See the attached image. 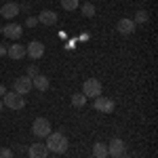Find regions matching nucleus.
<instances>
[{"label": "nucleus", "instance_id": "obj_1", "mask_svg": "<svg viewBox=\"0 0 158 158\" xmlns=\"http://www.w3.org/2000/svg\"><path fill=\"white\" fill-rule=\"evenodd\" d=\"M47 150L53 152V154H65L68 152V148H70V141H68V137L63 133H51L47 137Z\"/></svg>", "mask_w": 158, "mask_h": 158}, {"label": "nucleus", "instance_id": "obj_2", "mask_svg": "<svg viewBox=\"0 0 158 158\" xmlns=\"http://www.w3.org/2000/svg\"><path fill=\"white\" fill-rule=\"evenodd\" d=\"M2 103H4V108L23 110L25 108V97L19 95V93H15V91H6V93L2 95Z\"/></svg>", "mask_w": 158, "mask_h": 158}, {"label": "nucleus", "instance_id": "obj_3", "mask_svg": "<svg viewBox=\"0 0 158 158\" xmlns=\"http://www.w3.org/2000/svg\"><path fill=\"white\" fill-rule=\"evenodd\" d=\"M101 91H103V86H101V82H99L97 78H89V80H85V85H82V95H85L86 99L89 97H99L101 95Z\"/></svg>", "mask_w": 158, "mask_h": 158}, {"label": "nucleus", "instance_id": "obj_4", "mask_svg": "<svg viewBox=\"0 0 158 158\" xmlns=\"http://www.w3.org/2000/svg\"><path fill=\"white\" fill-rule=\"evenodd\" d=\"M32 133L36 135L38 139H44V137H49L53 131H51V122L47 118H36L34 124H32Z\"/></svg>", "mask_w": 158, "mask_h": 158}, {"label": "nucleus", "instance_id": "obj_5", "mask_svg": "<svg viewBox=\"0 0 158 158\" xmlns=\"http://www.w3.org/2000/svg\"><path fill=\"white\" fill-rule=\"evenodd\" d=\"M32 89H34L32 86V78H27V76H19V78L13 80V91L19 93V95H27Z\"/></svg>", "mask_w": 158, "mask_h": 158}, {"label": "nucleus", "instance_id": "obj_6", "mask_svg": "<svg viewBox=\"0 0 158 158\" xmlns=\"http://www.w3.org/2000/svg\"><path fill=\"white\" fill-rule=\"evenodd\" d=\"M93 108L97 110V112H101V114H112L116 106H114V101L110 97H101V95H99V97H95V101H93Z\"/></svg>", "mask_w": 158, "mask_h": 158}, {"label": "nucleus", "instance_id": "obj_7", "mask_svg": "<svg viewBox=\"0 0 158 158\" xmlns=\"http://www.w3.org/2000/svg\"><path fill=\"white\" fill-rule=\"evenodd\" d=\"M25 55L32 57V59H40V57L44 55V44H42L40 40H32V42H27V44H25Z\"/></svg>", "mask_w": 158, "mask_h": 158}, {"label": "nucleus", "instance_id": "obj_8", "mask_svg": "<svg viewBox=\"0 0 158 158\" xmlns=\"http://www.w3.org/2000/svg\"><path fill=\"white\" fill-rule=\"evenodd\" d=\"M124 152H127V146H124V141L122 139H112L108 143V156H124Z\"/></svg>", "mask_w": 158, "mask_h": 158}, {"label": "nucleus", "instance_id": "obj_9", "mask_svg": "<svg viewBox=\"0 0 158 158\" xmlns=\"http://www.w3.org/2000/svg\"><path fill=\"white\" fill-rule=\"evenodd\" d=\"M21 13V9H19V4L17 2H6V4H2V9H0V15L4 17V19H15L17 15Z\"/></svg>", "mask_w": 158, "mask_h": 158}, {"label": "nucleus", "instance_id": "obj_10", "mask_svg": "<svg viewBox=\"0 0 158 158\" xmlns=\"http://www.w3.org/2000/svg\"><path fill=\"white\" fill-rule=\"evenodd\" d=\"M27 154H30V158H47L51 154L49 150H47V146L44 143H32V146H27Z\"/></svg>", "mask_w": 158, "mask_h": 158}, {"label": "nucleus", "instance_id": "obj_11", "mask_svg": "<svg viewBox=\"0 0 158 158\" xmlns=\"http://www.w3.org/2000/svg\"><path fill=\"white\" fill-rule=\"evenodd\" d=\"M2 34L9 38V40H19L21 38V34H23V30H21V25L19 23H9V25H4L2 27Z\"/></svg>", "mask_w": 158, "mask_h": 158}, {"label": "nucleus", "instance_id": "obj_12", "mask_svg": "<svg viewBox=\"0 0 158 158\" xmlns=\"http://www.w3.org/2000/svg\"><path fill=\"white\" fill-rule=\"evenodd\" d=\"M135 27H137V25H135V21H133V19H129V17L120 19V21H118V25H116V30L120 32L122 36H131V34L135 32Z\"/></svg>", "mask_w": 158, "mask_h": 158}, {"label": "nucleus", "instance_id": "obj_13", "mask_svg": "<svg viewBox=\"0 0 158 158\" xmlns=\"http://www.w3.org/2000/svg\"><path fill=\"white\" fill-rule=\"evenodd\" d=\"M6 55H9L11 59H23L25 57V44L15 42V44H11V47H6Z\"/></svg>", "mask_w": 158, "mask_h": 158}, {"label": "nucleus", "instance_id": "obj_14", "mask_svg": "<svg viewBox=\"0 0 158 158\" xmlns=\"http://www.w3.org/2000/svg\"><path fill=\"white\" fill-rule=\"evenodd\" d=\"M38 23L55 25V23H57V13H55V11H42L40 15H38Z\"/></svg>", "mask_w": 158, "mask_h": 158}, {"label": "nucleus", "instance_id": "obj_15", "mask_svg": "<svg viewBox=\"0 0 158 158\" xmlns=\"http://www.w3.org/2000/svg\"><path fill=\"white\" fill-rule=\"evenodd\" d=\"M32 86L44 93V91L51 86V82H49V78H47L44 74H38V76H34V78H32Z\"/></svg>", "mask_w": 158, "mask_h": 158}, {"label": "nucleus", "instance_id": "obj_16", "mask_svg": "<svg viewBox=\"0 0 158 158\" xmlns=\"http://www.w3.org/2000/svg\"><path fill=\"white\" fill-rule=\"evenodd\" d=\"M93 156L95 158H108V143L97 141V143L93 146Z\"/></svg>", "mask_w": 158, "mask_h": 158}, {"label": "nucleus", "instance_id": "obj_17", "mask_svg": "<svg viewBox=\"0 0 158 158\" xmlns=\"http://www.w3.org/2000/svg\"><path fill=\"white\" fill-rule=\"evenodd\" d=\"M72 106L74 108H85L86 106V97L82 93H74L72 95Z\"/></svg>", "mask_w": 158, "mask_h": 158}, {"label": "nucleus", "instance_id": "obj_18", "mask_svg": "<svg viewBox=\"0 0 158 158\" xmlns=\"http://www.w3.org/2000/svg\"><path fill=\"white\" fill-rule=\"evenodd\" d=\"M80 13H82L85 17H95V4H93V2H85V4L80 6Z\"/></svg>", "mask_w": 158, "mask_h": 158}, {"label": "nucleus", "instance_id": "obj_19", "mask_svg": "<svg viewBox=\"0 0 158 158\" xmlns=\"http://www.w3.org/2000/svg\"><path fill=\"white\" fill-rule=\"evenodd\" d=\"M61 9H65V11H78V0H61Z\"/></svg>", "mask_w": 158, "mask_h": 158}, {"label": "nucleus", "instance_id": "obj_20", "mask_svg": "<svg viewBox=\"0 0 158 158\" xmlns=\"http://www.w3.org/2000/svg\"><path fill=\"white\" fill-rule=\"evenodd\" d=\"M148 19H150V15H148L146 11H137L133 21H135V25H137V23H148Z\"/></svg>", "mask_w": 158, "mask_h": 158}, {"label": "nucleus", "instance_id": "obj_21", "mask_svg": "<svg viewBox=\"0 0 158 158\" xmlns=\"http://www.w3.org/2000/svg\"><path fill=\"white\" fill-rule=\"evenodd\" d=\"M38 74H40L38 65H36V63H30V65H27V74H25V76H27V78H34V76H38Z\"/></svg>", "mask_w": 158, "mask_h": 158}, {"label": "nucleus", "instance_id": "obj_22", "mask_svg": "<svg viewBox=\"0 0 158 158\" xmlns=\"http://www.w3.org/2000/svg\"><path fill=\"white\" fill-rule=\"evenodd\" d=\"M0 158H13L11 148H0Z\"/></svg>", "mask_w": 158, "mask_h": 158}, {"label": "nucleus", "instance_id": "obj_23", "mask_svg": "<svg viewBox=\"0 0 158 158\" xmlns=\"http://www.w3.org/2000/svg\"><path fill=\"white\" fill-rule=\"evenodd\" d=\"M25 25H27V27H34V25H38V17H27V19H25Z\"/></svg>", "mask_w": 158, "mask_h": 158}, {"label": "nucleus", "instance_id": "obj_24", "mask_svg": "<svg viewBox=\"0 0 158 158\" xmlns=\"http://www.w3.org/2000/svg\"><path fill=\"white\" fill-rule=\"evenodd\" d=\"M6 55V44H0V57H4Z\"/></svg>", "mask_w": 158, "mask_h": 158}, {"label": "nucleus", "instance_id": "obj_25", "mask_svg": "<svg viewBox=\"0 0 158 158\" xmlns=\"http://www.w3.org/2000/svg\"><path fill=\"white\" fill-rule=\"evenodd\" d=\"M4 93H6V89H4V85H0V97H2Z\"/></svg>", "mask_w": 158, "mask_h": 158}, {"label": "nucleus", "instance_id": "obj_26", "mask_svg": "<svg viewBox=\"0 0 158 158\" xmlns=\"http://www.w3.org/2000/svg\"><path fill=\"white\" fill-rule=\"evenodd\" d=\"M2 108H4V103H2V99H0V112H2Z\"/></svg>", "mask_w": 158, "mask_h": 158}, {"label": "nucleus", "instance_id": "obj_27", "mask_svg": "<svg viewBox=\"0 0 158 158\" xmlns=\"http://www.w3.org/2000/svg\"><path fill=\"white\" fill-rule=\"evenodd\" d=\"M112 158H124V156H112Z\"/></svg>", "mask_w": 158, "mask_h": 158}, {"label": "nucleus", "instance_id": "obj_28", "mask_svg": "<svg viewBox=\"0 0 158 158\" xmlns=\"http://www.w3.org/2000/svg\"><path fill=\"white\" fill-rule=\"evenodd\" d=\"M0 34H2V25H0Z\"/></svg>", "mask_w": 158, "mask_h": 158}, {"label": "nucleus", "instance_id": "obj_29", "mask_svg": "<svg viewBox=\"0 0 158 158\" xmlns=\"http://www.w3.org/2000/svg\"><path fill=\"white\" fill-rule=\"evenodd\" d=\"M85 2H91V0H85Z\"/></svg>", "mask_w": 158, "mask_h": 158}]
</instances>
